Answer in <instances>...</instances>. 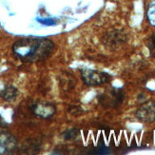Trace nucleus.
Wrapping results in <instances>:
<instances>
[{"label":"nucleus","instance_id":"1a4fd4ad","mask_svg":"<svg viewBox=\"0 0 155 155\" xmlns=\"http://www.w3.org/2000/svg\"><path fill=\"white\" fill-rule=\"evenodd\" d=\"M0 95H1L2 99L6 101V102H12L18 96V90L15 86L8 85L4 87V90L1 91Z\"/></svg>","mask_w":155,"mask_h":155},{"label":"nucleus","instance_id":"f03ea898","mask_svg":"<svg viewBox=\"0 0 155 155\" xmlns=\"http://www.w3.org/2000/svg\"><path fill=\"white\" fill-rule=\"evenodd\" d=\"M124 99L125 93L123 90L111 87L100 94L98 102L104 107H117L124 102Z\"/></svg>","mask_w":155,"mask_h":155},{"label":"nucleus","instance_id":"423d86ee","mask_svg":"<svg viewBox=\"0 0 155 155\" xmlns=\"http://www.w3.org/2000/svg\"><path fill=\"white\" fill-rule=\"evenodd\" d=\"M135 116L144 123L155 122V101H149L139 107L135 112Z\"/></svg>","mask_w":155,"mask_h":155},{"label":"nucleus","instance_id":"20e7f679","mask_svg":"<svg viewBox=\"0 0 155 155\" xmlns=\"http://www.w3.org/2000/svg\"><path fill=\"white\" fill-rule=\"evenodd\" d=\"M81 78L83 82L87 86H100L110 82L111 76L109 73L91 69H82L80 70Z\"/></svg>","mask_w":155,"mask_h":155},{"label":"nucleus","instance_id":"9d476101","mask_svg":"<svg viewBox=\"0 0 155 155\" xmlns=\"http://www.w3.org/2000/svg\"><path fill=\"white\" fill-rule=\"evenodd\" d=\"M79 134H80V130L78 129H76V127H71V129L67 130L62 133V137L65 141H71V140L76 139Z\"/></svg>","mask_w":155,"mask_h":155},{"label":"nucleus","instance_id":"f257e3e1","mask_svg":"<svg viewBox=\"0 0 155 155\" xmlns=\"http://www.w3.org/2000/svg\"><path fill=\"white\" fill-rule=\"evenodd\" d=\"M55 44L49 38L24 37L12 45V54L25 63L45 61L54 51Z\"/></svg>","mask_w":155,"mask_h":155},{"label":"nucleus","instance_id":"f8f14e48","mask_svg":"<svg viewBox=\"0 0 155 155\" xmlns=\"http://www.w3.org/2000/svg\"><path fill=\"white\" fill-rule=\"evenodd\" d=\"M147 47L149 49L150 55L152 57H155V33L150 35L147 40Z\"/></svg>","mask_w":155,"mask_h":155},{"label":"nucleus","instance_id":"39448f33","mask_svg":"<svg viewBox=\"0 0 155 155\" xmlns=\"http://www.w3.org/2000/svg\"><path fill=\"white\" fill-rule=\"evenodd\" d=\"M33 115L42 119H50L56 113V107L47 101H36L30 107Z\"/></svg>","mask_w":155,"mask_h":155},{"label":"nucleus","instance_id":"4468645a","mask_svg":"<svg viewBox=\"0 0 155 155\" xmlns=\"http://www.w3.org/2000/svg\"><path fill=\"white\" fill-rule=\"evenodd\" d=\"M0 127H7L6 121L2 118V116H1V115H0Z\"/></svg>","mask_w":155,"mask_h":155},{"label":"nucleus","instance_id":"0eeeda50","mask_svg":"<svg viewBox=\"0 0 155 155\" xmlns=\"http://www.w3.org/2000/svg\"><path fill=\"white\" fill-rule=\"evenodd\" d=\"M16 149V138L7 131H0V154H12Z\"/></svg>","mask_w":155,"mask_h":155},{"label":"nucleus","instance_id":"6e6552de","mask_svg":"<svg viewBox=\"0 0 155 155\" xmlns=\"http://www.w3.org/2000/svg\"><path fill=\"white\" fill-rule=\"evenodd\" d=\"M57 79H58V83H59L60 87H61L64 91H71L76 85L75 77L69 71H62L57 76Z\"/></svg>","mask_w":155,"mask_h":155},{"label":"nucleus","instance_id":"ddd939ff","mask_svg":"<svg viewBox=\"0 0 155 155\" xmlns=\"http://www.w3.org/2000/svg\"><path fill=\"white\" fill-rule=\"evenodd\" d=\"M68 111L70 114H71L73 116H79L83 113V109L78 105H72V106L69 107Z\"/></svg>","mask_w":155,"mask_h":155},{"label":"nucleus","instance_id":"9b49d317","mask_svg":"<svg viewBox=\"0 0 155 155\" xmlns=\"http://www.w3.org/2000/svg\"><path fill=\"white\" fill-rule=\"evenodd\" d=\"M147 16L150 23L155 27V0H153L149 5V8H147Z\"/></svg>","mask_w":155,"mask_h":155},{"label":"nucleus","instance_id":"7ed1b4c3","mask_svg":"<svg viewBox=\"0 0 155 155\" xmlns=\"http://www.w3.org/2000/svg\"><path fill=\"white\" fill-rule=\"evenodd\" d=\"M127 41V35L123 30H111L107 31L102 37V43L106 48L116 51Z\"/></svg>","mask_w":155,"mask_h":155}]
</instances>
